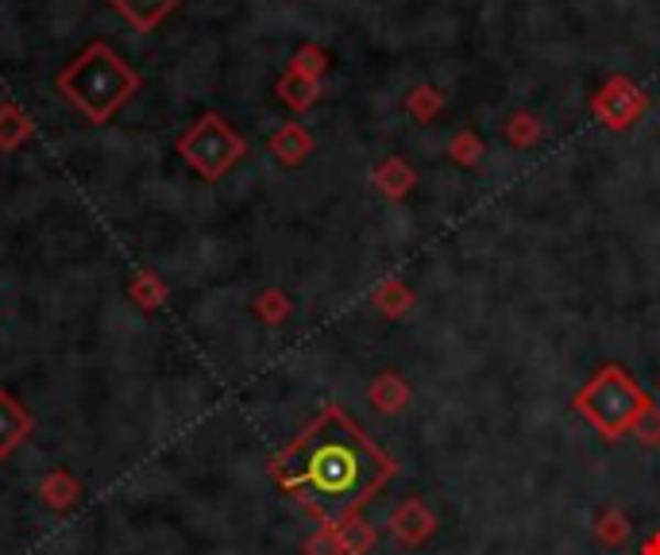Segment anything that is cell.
<instances>
[{
  "label": "cell",
  "mask_w": 660,
  "mask_h": 555,
  "mask_svg": "<svg viewBox=\"0 0 660 555\" xmlns=\"http://www.w3.org/2000/svg\"><path fill=\"white\" fill-rule=\"evenodd\" d=\"M271 475L321 524L355 517L394 475V459L375 447L340 406H324L294 444L271 459Z\"/></svg>",
  "instance_id": "obj_1"
},
{
  "label": "cell",
  "mask_w": 660,
  "mask_h": 555,
  "mask_svg": "<svg viewBox=\"0 0 660 555\" xmlns=\"http://www.w3.org/2000/svg\"><path fill=\"white\" fill-rule=\"evenodd\" d=\"M140 74L109 47V43H89L63 74H58V93L89 120V124H109L135 93H140Z\"/></svg>",
  "instance_id": "obj_2"
},
{
  "label": "cell",
  "mask_w": 660,
  "mask_h": 555,
  "mask_svg": "<svg viewBox=\"0 0 660 555\" xmlns=\"http://www.w3.org/2000/svg\"><path fill=\"white\" fill-rule=\"evenodd\" d=\"M652 409H657L652 398L618 363L598 367L595 375L580 386V393H575V413L595 432H603L606 440H622L626 432H637Z\"/></svg>",
  "instance_id": "obj_3"
},
{
  "label": "cell",
  "mask_w": 660,
  "mask_h": 555,
  "mask_svg": "<svg viewBox=\"0 0 660 555\" xmlns=\"http://www.w3.org/2000/svg\"><path fill=\"white\" fill-rule=\"evenodd\" d=\"M178 155L201 174L205 181H217L248 155V140L217 112H205L197 124L178 135Z\"/></svg>",
  "instance_id": "obj_4"
},
{
  "label": "cell",
  "mask_w": 660,
  "mask_h": 555,
  "mask_svg": "<svg viewBox=\"0 0 660 555\" xmlns=\"http://www.w3.org/2000/svg\"><path fill=\"white\" fill-rule=\"evenodd\" d=\"M591 112L610 132H626L649 112V93H641V86L634 78H626V74H610L598 86V93L591 97Z\"/></svg>",
  "instance_id": "obj_5"
},
{
  "label": "cell",
  "mask_w": 660,
  "mask_h": 555,
  "mask_svg": "<svg viewBox=\"0 0 660 555\" xmlns=\"http://www.w3.org/2000/svg\"><path fill=\"white\" fill-rule=\"evenodd\" d=\"M432 529H437V517H432V509L425 506L421 498H406L398 509L391 513V532L398 544L406 547H417L425 544V540L432 536Z\"/></svg>",
  "instance_id": "obj_6"
},
{
  "label": "cell",
  "mask_w": 660,
  "mask_h": 555,
  "mask_svg": "<svg viewBox=\"0 0 660 555\" xmlns=\"http://www.w3.org/2000/svg\"><path fill=\"white\" fill-rule=\"evenodd\" d=\"M28 436H32V413L9 390H0V459H9Z\"/></svg>",
  "instance_id": "obj_7"
},
{
  "label": "cell",
  "mask_w": 660,
  "mask_h": 555,
  "mask_svg": "<svg viewBox=\"0 0 660 555\" xmlns=\"http://www.w3.org/2000/svg\"><path fill=\"white\" fill-rule=\"evenodd\" d=\"M178 4L182 0H109V9L120 12V20H128L132 32H140V35L155 32Z\"/></svg>",
  "instance_id": "obj_8"
},
{
  "label": "cell",
  "mask_w": 660,
  "mask_h": 555,
  "mask_svg": "<svg viewBox=\"0 0 660 555\" xmlns=\"http://www.w3.org/2000/svg\"><path fill=\"white\" fill-rule=\"evenodd\" d=\"M267 151L283 166H301L309 155H314V135H309L306 124H294V120H290V124H283V127H275V132H271Z\"/></svg>",
  "instance_id": "obj_9"
},
{
  "label": "cell",
  "mask_w": 660,
  "mask_h": 555,
  "mask_svg": "<svg viewBox=\"0 0 660 555\" xmlns=\"http://www.w3.org/2000/svg\"><path fill=\"white\" fill-rule=\"evenodd\" d=\"M317 97H321V81L306 78V74L286 66V74L278 78V101H283L290 112H306L317 104Z\"/></svg>",
  "instance_id": "obj_10"
},
{
  "label": "cell",
  "mask_w": 660,
  "mask_h": 555,
  "mask_svg": "<svg viewBox=\"0 0 660 555\" xmlns=\"http://www.w3.org/2000/svg\"><path fill=\"white\" fill-rule=\"evenodd\" d=\"M375 186H378V193H383L386 201H402V197H406L409 189L417 186V174H414V166H409L406 158L391 155L375 170Z\"/></svg>",
  "instance_id": "obj_11"
},
{
  "label": "cell",
  "mask_w": 660,
  "mask_h": 555,
  "mask_svg": "<svg viewBox=\"0 0 660 555\" xmlns=\"http://www.w3.org/2000/svg\"><path fill=\"white\" fill-rule=\"evenodd\" d=\"M32 140V116L16 101L0 104V151H16Z\"/></svg>",
  "instance_id": "obj_12"
},
{
  "label": "cell",
  "mask_w": 660,
  "mask_h": 555,
  "mask_svg": "<svg viewBox=\"0 0 660 555\" xmlns=\"http://www.w3.org/2000/svg\"><path fill=\"white\" fill-rule=\"evenodd\" d=\"M40 493H43V501H47L51 509H70L74 501H78L81 486H78V478H74L70 470L58 467V470H51V475L40 482Z\"/></svg>",
  "instance_id": "obj_13"
},
{
  "label": "cell",
  "mask_w": 660,
  "mask_h": 555,
  "mask_svg": "<svg viewBox=\"0 0 660 555\" xmlns=\"http://www.w3.org/2000/svg\"><path fill=\"white\" fill-rule=\"evenodd\" d=\"M541 135H544L541 120H537L534 112H526V109H518V112H514V116L503 124V140L510 143V147H518V151L537 147V143H541Z\"/></svg>",
  "instance_id": "obj_14"
},
{
  "label": "cell",
  "mask_w": 660,
  "mask_h": 555,
  "mask_svg": "<svg viewBox=\"0 0 660 555\" xmlns=\"http://www.w3.org/2000/svg\"><path fill=\"white\" fill-rule=\"evenodd\" d=\"M409 390L406 382H402L394 370H386V375H378L375 382H371V406L383 409V413H398L402 406H406Z\"/></svg>",
  "instance_id": "obj_15"
},
{
  "label": "cell",
  "mask_w": 660,
  "mask_h": 555,
  "mask_svg": "<svg viewBox=\"0 0 660 555\" xmlns=\"http://www.w3.org/2000/svg\"><path fill=\"white\" fill-rule=\"evenodd\" d=\"M375 309L383 317H391V321H398L406 309H414V293H409V286L402 278H386L375 290Z\"/></svg>",
  "instance_id": "obj_16"
},
{
  "label": "cell",
  "mask_w": 660,
  "mask_h": 555,
  "mask_svg": "<svg viewBox=\"0 0 660 555\" xmlns=\"http://www.w3.org/2000/svg\"><path fill=\"white\" fill-rule=\"evenodd\" d=\"M406 112L417 120V124H429L444 112V93L437 86H414L406 97Z\"/></svg>",
  "instance_id": "obj_17"
},
{
  "label": "cell",
  "mask_w": 660,
  "mask_h": 555,
  "mask_svg": "<svg viewBox=\"0 0 660 555\" xmlns=\"http://www.w3.org/2000/svg\"><path fill=\"white\" fill-rule=\"evenodd\" d=\"M128 298H132L135 306L143 309V313H155V309L166 306V286H163V278H155V274H135L132 286H128Z\"/></svg>",
  "instance_id": "obj_18"
},
{
  "label": "cell",
  "mask_w": 660,
  "mask_h": 555,
  "mask_svg": "<svg viewBox=\"0 0 660 555\" xmlns=\"http://www.w3.org/2000/svg\"><path fill=\"white\" fill-rule=\"evenodd\" d=\"M252 309H255V317H260L263 324H271V329H275V324H283L286 317H290L294 306H290V298H286L283 290H275V286H271V290L255 293Z\"/></svg>",
  "instance_id": "obj_19"
},
{
  "label": "cell",
  "mask_w": 660,
  "mask_h": 555,
  "mask_svg": "<svg viewBox=\"0 0 660 555\" xmlns=\"http://www.w3.org/2000/svg\"><path fill=\"white\" fill-rule=\"evenodd\" d=\"M290 70L306 74V78L321 81L324 74H329V55H324V47H317V43H301L298 51H294L290 58Z\"/></svg>",
  "instance_id": "obj_20"
},
{
  "label": "cell",
  "mask_w": 660,
  "mask_h": 555,
  "mask_svg": "<svg viewBox=\"0 0 660 555\" xmlns=\"http://www.w3.org/2000/svg\"><path fill=\"white\" fill-rule=\"evenodd\" d=\"M595 536L603 540V544H626L629 540V517L622 513V509H603V513L595 517Z\"/></svg>",
  "instance_id": "obj_21"
},
{
  "label": "cell",
  "mask_w": 660,
  "mask_h": 555,
  "mask_svg": "<svg viewBox=\"0 0 660 555\" xmlns=\"http://www.w3.org/2000/svg\"><path fill=\"white\" fill-rule=\"evenodd\" d=\"M337 532H340V544H344V555H363L371 544H375V532H371L360 517H348V521H340Z\"/></svg>",
  "instance_id": "obj_22"
},
{
  "label": "cell",
  "mask_w": 660,
  "mask_h": 555,
  "mask_svg": "<svg viewBox=\"0 0 660 555\" xmlns=\"http://www.w3.org/2000/svg\"><path fill=\"white\" fill-rule=\"evenodd\" d=\"M483 140L480 135L472 132V127H464V132H457L452 135V143H449V155H452V163L457 166H475L483 158Z\"/></svg>",
  "instance_id": "obj_23"
},
{
  "label": "cell",
  "mask_w": 660,
  "mask_h": 555,
  "mask_svg": "<svg viewBox=\"0 0 660 555\" xmlns=\"http://www.w3.org/2000/svg\"><path fill=\"white\" fill-rule=\"evenodd\" d=\"M306 552L309 555H344V544H340L337 524H321V529L306 540Z\"/></svg>",
  "instance_id": "obj_24"
},
{
  "label": "cell",
  "mask_w": 660,
  "mask_h": 555,
  "mask_svg": "<svg viewBox=\"0 0 660 555\" xmlns=\"http://www.w3.org/2000/svg\"><path fill=\"white\" fill-rule=\"evenodd\" d=\"M641 555H660V532H652L649 540H645V547H641Z\"/></svg>",
  "instance_id": "obj_25"
}]
</instances>
